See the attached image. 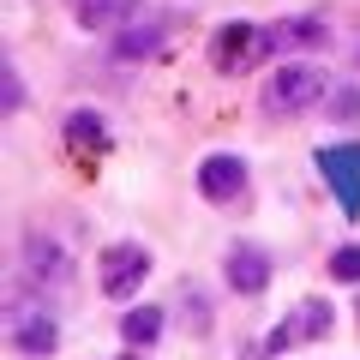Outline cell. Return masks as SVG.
Here are the masks:
<instances>
[{
  "label": "cell",
  "instance_id": "3957f363",
  "mask_svg": "<svg viewBox=\"0 0 360 360\" xmlns=\"http://www.w3.org/2000/svg\"><path fill=\"white\" fill-rule=\"evenodd\" d=\"M96 283H103L108 300L132 307V295L150 283V246H144V240H115V246H103V252H96Z\"/></svg>",
  "mask_w": 360,
  "mask_h": 360
},
{
  "label": "cell",
  "instance_id": "5bb4252c",
  "mask_svg": "<svg viewBox=\"0 0 360 360\" xmlns=\"http://www.w3.org/2000/svg\"><path fill=\"white\" fill-rule=\"evenodd\" d=\"M180 319H186V330H193V336H205L210 330V300H205V288H198V283H180Z\"/></svg>",
  "mask_w": 360,
  "mask_h": 360
},
{
  "label": "cell",
  "instance_id": "ffe728a7",
  "mask_svg": "<svg viewBox=\"0 0 360 360\" xmlns=\"http://www.w3.org/2000/svg\"><path fill=\"white\" fill-rule=\"evenodd\" d=\"M354 312H360V300H354Z\"/></svg>",
  "mask_w": 360,
  "mask_h": 360
},
{
  "label": "cell",
  "instance_id": "30bf717a",
  "mask_svg": "<svg viewBox=\"0 0 360 360\" xmlns=\"http://www.w3.org/2000/svg\"><path fill=\"white\" fill-rule=\"evenodd\" d=\"M222 276H229V288H234L240 300H252V295H264V288H270L276 264H270L264 246H229V258H222Z\"/></svg>",
  "mask_w": 360,
  "mask_h": 360
},
{
  "label": "cell",
  "instance_id": "6da1fadb",
  "mask_svg": "<svg viewBox=\"0 0 360 360\" xmlns=\"http://www.w3.org/2000/svg\"><path fill=\"white\" fill-rule=\"evenodd\" d=\"M324 96H330V72H324L319 60H283L276 72L264 78V90H258V108L264 115H307V108H319Z\"/></svg>",
  "mask_w": 360,
  "mask_h": 360
},
{
  "label": "cell",
  "instance_id": "2e32d148",
  "mask_svg": "<svg viewBox=\"0 0 360 360\" xmlns=\"http://www.w3.org/2000/svg\"><path fill=\"white\" fill-rule=\"evenodd\" d=\"M324 270H330V283H342V288H354V283H360V240H348V246H336V252H330V264H324Z\"/></svg>",
  "mask_w": 360,
  "mask_h": 360
},
{
  "label": "cell",
  "instance_id": "7a4b0ae2",
  "mask_svg": "<svg viewBox=\"0 0 360 360\" xmlns=\"http://www.w3.org/2000/svg\"><path fill=\"white\" fill-rule=\"evenodd\" d=\"M330 49V25L324 13H283L258 25V49H252V66L264 60H295V54H324Z\"/></svg>",
  "mask_w": 360,
  "mask_h": 360
},
{
  "label": "cell",
  "instance_id": "7c38bea8",
  "mask_svg": "<svg viewBox=\"0 0 360 360\" xmlns=\"http://www.w3.org/2000/svg\"><path fill=\"white\" fill-rule=\"evenodd\" d=\"M60 139H66V150L72 156H108V120L96 115V108H72V115L60 120Z\"/></svg>",
  "mask_w": 360,
  "mask_h": 360
},
{
  "label": "cell",
  "instance_id": "52a82bcc",
  "mask_svg": "<svg viewBox=\"0 0 360 360\" xmlns=\"http://www.w3.org/2000/svg\"><path fill=\"white\" fill-rule=\"evenodd\" d=\"M252 49H258V25H252V18H229V25L210 30L205 60H210V72L240 78V72H252Z\"/></svg>",
  "mask_w": 360,
  "mask_h": 360
},
{
  "label": "cell",
  "instance_id": "9c48e42d",
  "mask_svg": "<svg viewBox=\"0 0 360 360\" xmlns=\"http://www.w3.org/2000/svg\"><path fill=\"white\" fill-rule=\"evenodd\" d=\"M198 198L205 205H240L246 198V156L240 150H210L198 162Z\"/></svg>",
  "mask_w": 360,
  "mask_h": 360
},
{
  "label": "cell",
  "instance_id": "8992f818",
  "mask_svg": "<svg viewBox=\"0 0 360 360\" xmlns=\"http://www.w3.org/2000/svg\"><path fill=\"white\" fill-rule=\"evenodd\" d=\"M330 330H336V307L324 295H307V300H295V312L264 336V354H288V348H300V342H324Z\"/></svg>",
  "mask_w": 360,
  "mask_h": 360
},
{
  "label": "cell",
  "instance_id": "e0dca14e",
  "mask_svg": "<svg viewBox=\"0 0 360 360\" xmlns=\"http://www.w3.org/2000/svg\"><path fill=\"white\" fill-rule=\"evenodd\" d=\"M324 115L330 120H360V84H330V96H324Z\"/></svg>",
  "mask_w": 360,
  "mask_h": 360
},
{
  "label": "cell",
  "instance_id": "8fae6325",
  "mask_svg": "<svg viewBox=\"0 0 360 360\" xmlns=\"http://www.w3.org/2000/svg\"><path fill=\"white\" fill-rule=\"evenodd\" d=\"M54 348H60V324H54V312H13V354L49 360Z\"/></svg>",
  "mask_w": 360,
  "mask_h": 360
},
{
  "label": "cell",
  "instance_id": "5b68a950",
  "mask_svg": "<svg viewBox=\"0 0 360 360\" xmlns=\"http://www.w3.org/2000/svg\"><path fill=\"white\" fill-rule=\"evenodd\" d=\"M312 162H319L324 186H330L336 210H342L348 222H360V139H336V144H319V150H312Z\"/></svg>",
  "mask_w": 360,
  "mask_h": 360
},
{
  "label": "cell",
  "instance_id": "277c9868",
  "mask_svg": "<svg viewBox=\"0 0 360 360\" xmlns=\"http://www.w3.org/2000/svg\"><path fill=\"white\" fill-rule=\"evenodd\" d=\"M180 18L174 13H139L132 25H120L115 37H108V60L115 66H139V60H156V54L174 42Z\"/></svg>",
  "mask_w": 360,
  "mask_h": 360
},
{
  "label": "cell",
  "instance_id": "d6986e66",
  "mask_svg": "<svg viewBox=\"0 0 360 360\" xmlns=\"http://www.w3.org/2000/svg\"><path fill=\"white\" fill-rule=\"evenodd\" d=\"M120 360H150V354H144V348H127V354H120Z\"/></svg>",
  "mask_w": 360,
  "mask_h": 360
},
{
  "label": "cell",
  "instance_id": "4fadbf2b",
  "mask_svg": "<svg viewBox=\"0 0 360 360\" xmlns=\"http://www.w3.org/2000/svg\"><path fill=\"white\" fill-rule=\"evenodd\" d=\"M162 330H168V312L162 307H127V312H120V342H127V348H144V354H150V348L162 342Z\"/></svg>",
  "mask_w": 360,
  "mask_h": 360
},
{
  "label": "cell",
  "instance_id": "ac0fdd59",
  "mask_svg": "<svg viewBox=\"0 0 360 360\" xmlns=\"http://www.w3.org/2000/svg\"><path fill=\"white\" fill-rule=\"evenodd\" d=\"M0 96H6V115H18V108H25V78H18L13 60H6V72H0Z\"/></svg>",
  "mask_w": 360,
  "mask_h": 360
},
{
  "label": "cell",
  "instance_id": "9a60e30c",
  "mask_svg": "<svg viewBox=\"0 0 360 360\" xmlns=\"http://www.w3.org/2000/svg\"><path fill=\"white\" fill-rule=\"evenodd\" d=\"M66 13H72L78 30H108L115 25V0H66Z\"/></svg>",
  "mask_w": 360,
  "mask_h": 360
},
{
  "label": "cell",
  "instance_id": "ba28073f",
  "mask_svg": "<svg viewBox=\"0 0 360 360\" xmlns=\"http://www.w3.org/2000/svg\"><path fill=\"white\" fill-rule=\"evenodd\" d=\"M18 270L37 283V295H42V288H66V283H72V252H66L60 240H49V234H25V246H18Z\"/></svg>",
  "mask_w": 360,
  "mask_h": 360
}]
</instances>
